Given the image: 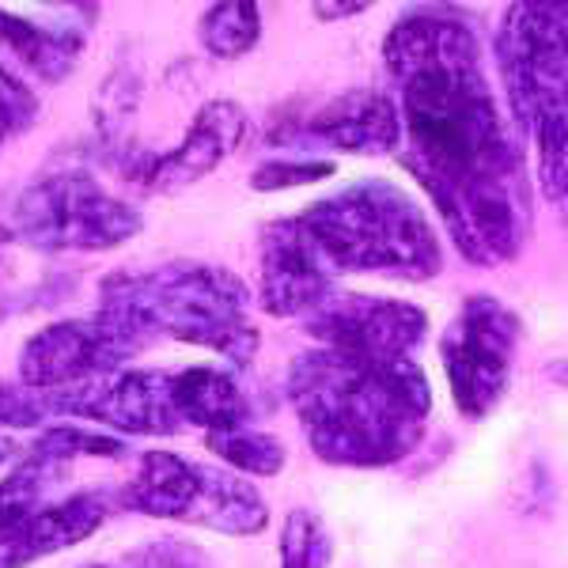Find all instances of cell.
Returning a JSON list of instances; mask_svg holds the SVG:
<instances>
[{
	"label": "cell",
	"instance_id": "obj_20",
	"mask_svg": "<svg viewBox=\"0 0 568 568\" xmlns=\"http://www.w3.org/2000/svg\"><path fill=\"white\" fill-rule=\"evenodd\" d=\"M538 182L546 197L568 213V106L538 125Z\"/></svg>",
	"mask_w": 568,
	"mask_h": 568
},
{
	"label": "cell",
	"instance_id": "obj_4",
	"mask_svg": "<svg viewBox=\"0 0 568 568\" xmlns=\"http://www.w3.org/2000/svg\"><path fill=\"white\" fill-rule=\"evenodd\" d=\"M311 243L334 273H375L394 281H428L444 251L425 209L402 186L364 179L300 213Z\"/></svg>",
	"mask_w": 568,
	"mask_h": 568
},
{
	"label": "cell",
	"instance_id": "obj_18",
	"mask_svg": "<svg viewBox=\"0 0 568 568\" xmlns=\"http://www.w3.org/2000/svg\"><path fill=\"white\" fill-rule=\"evenodd\" d=\"M205 444H209V452H213L216 459H224L235 474H251V478H273L284 466L281 439H273L270 433H258V428H251V425L232 428V433L205 436Z\"/></svg>",
	"mask_w": 568,
	"mask_h": 568
},
{
	"label": "cell",
	"instance_id": "obj_1",
	"mask_svg": "<svg viewBox=\"0 0 568 568\" xmlns=\"http://www.w3.org/2000/svg\"><path fill=\"white\" fill-rule=\"evenodd\" d=\"M402 91L406 171L433 197L463 258L511 262L530 232L524 152L485 80L474 31L447 16H406L383 42Z\"/></svg>",
	"mask_w": 568,
	"mask_h": 568
},
{
	"label": "cell",
	"instance_id": "obj_9",
	"mask_svg": "<svg viewBox=\"0 0 568 568\" xmlns=\"http://www.w3.org/2000/svg\"><path fill=\"white\" fill-rule=\"evenodd\" d=\"M149 349V337L122 318L95 311L88 318H65L31 334L20 349V387L61 390L125 372L133 356Z\"/></svg>",
	"mask_w": 568,
	"mask_h": 568
},
{
	"label": "cell",
	"instance_id": "obj_2",
	"mask_svg": "<svg viewBox=\"0 0 568 568\" xmlns=\"http://www.w3.org/2000/svg\"><path fill=\"white\" fill-rule=\"evenodd\" d=\"M288 402L311 452L334 466H390L420 444L433 390L417 361L315 349L288 372Z\"/></svg>",
	"mask_w": 568,
	"mask_h": 568
},
{
	"label": "cell",
	"instance_id": "obj_10",
	"mask_svg": "<svg viewBox=\"0 0 568 568\" xmlns=\"http://www.w3.org/2000/svg\"><path fill=\"white\" fill-rule=\"evenodd\" d=\"M307 334L329 353L364 361H414L428 334V315L406 300L329 292L307 315Z\"/></svg>",
	"mask_w": 568,
	"mask_h": 568
},
{
	"label": "cell",
	"instance_id": "obj_13",
	"mask_svg": "<svg viewBox=\"0 0 568 568\" xmlns=\"http://www.w3.org/2000/svg\"><path fill=\"white\" fill-rule=\"evenodd\" d=\"M246 136V114L232 99H213L197 110L194 125L179 141V149L152 160L141 171L144 190L152 194H179V190L194 186L197 179H205L209 171H216Z\"/></svg>",
	"mask_w": 568,
	"mask_h": 568
},
{
	"label": "cell",
	"instance_id": "obj_12",
	"mask_svg": "<svg viewBox=\"0 0 568 568\" xmlns=\"http://www.w3.org/2000/svg\"><path fill=\"white\" fill-rule=\"evenodd\" d=\"M125 452H130L125 439L88 433V428L77 425L42 433L39 444L31 447V455L8 474V481H0V530L58 504L50 500V493L58 489L65 470H72L80 459H122Z\"/></svg>",
	"mask_w": 568,
	"mask_h": 568
},
{
	"label": "cell",
	"instance_id": "obj_25",
	"mask_svg": "<svg viewBox=\"0 0 568 568\" xmlns=\"http://www.w3.org/2000/svg\"><path fill=\"white\" fill-rule=\"evenodd\" d=\"M0 243H4V232H0Z\"/></svg>",
	"mask_w": 568,
	"mask_h": 568
},
{
	"label": "cell",
	"instance_id": "obj_17",
	"mask_svg": "<svg viewBox=\"0 0 568 568\" xmlns=\"http://www.w3.org/2000/svg\"><path fill=\"white\" fill-rule=\"evenodd\" d=\"M201 42L213 58H243L254 50L262 34V8L258 4H209L197 23Z\"/></svg>",
	"mask_w": 568,
	"mask_h": 568
},
{
	"label": "cell",
	"instance_id": "obj_8",
	"mask_svg": "<svg viewBox=\"0 0 568 568\" xmlns=\"http://www.w3.org/2000/svg\"><path fill=\"white\" fill-rule=\"evenodd\" d=\"M519 349V318L493 296H470L439 337L447 387L463 417H485L504 398Z\"/></svg>",
	"mask_w": 568,
	"mask_h": 568
},
{
	"label": "cell",
	"instance_id": "obj_11",
	"mask_svg": "<svg viewBox=\"0 0 568 568\" xmlns=\"http://www.w3.org/2000/svg\"><path fill=\"white\" fill-rule=\"evenodd\" d=\"M258 304L265 315L273 318H296L311 315L323 300L329 296V281L334 270L318 254V246L311 243L307 227L300 224V216L273 220L262 227L258 243Z\"/></svg>",
	"mask_w": 568,
	"mask_h": 568
},
{
	"label": "cell",
	"instance_id": "obj_5",
	"mask_svg": "<svg viewBox=\"0 0 568 568\" xmlns=\"http://www.w3.org/2000/svg\"><path fill=\"white\" fill-rule=\"evenodd\" d=\"M122 500L141 516L194 524L232 538L262 535L270 524L262 493L243 474L190 463L175 452H144Z\"/></svg>",
	"mask_w": 568,
	"mask_h": 568
},
{
	"label": "cell",
	"instance_id": "obj_3",
	"mask_svg": "<svg viewBox=\"0 0 568 568\" xmlns=\"http://www.w3.org/2000/svg\"><path fill=\"white\" fill-rule=\"evenodd\" d=\"M99 311L122 318L144 337H175L197 345L235 368L258 353V326L251 323V288L232 270L201 262H171L144 273H114L99 288Z\"/></svg>",
	"mask_w": 568,
	"mask_h": 568
},
{
	"label": "cell",
	"instance_id": "obj_7",
	"mask_svg": "<svg viewBox=\"0 0 568 568\" xmlns=\"http://www.w3.org/2000/svg\"><path fill=\"white\" fill-rule=\"evenodd\" d=\"M504 95L524 130L568 106V4H511L497 34Z\"/></svg>",
	"mask_w": 568,
	"mask_h": 568
},
{
	"label": "cell",
	"instance_id": "obj_6",
	"mask_svg": "<svg viewBox=\"0 0 568 568\" xmlns=\"http://www.w3.org/2000/svg\"><path fill=\"white\" fill-rule=\"evenodd\" d=\"M141 213L114 197L88 171H53L34 179L12 209L8 232L45 254L110 251L141 232Z\"/></svg>",
	"mask_w": 568,
	"mask_h": 568
},
{
	"label": "cell",
	"instance_id": "obj_16",
	"mask_svg": "<svg viewBox=\"0 0 568 568\" xmlns=\"http://www.w3.org/2000/svg\"><path fill=\"white\" fill-rule=\"evenodd\" d=\"M80 31L69 27H42L0 8V77L20 80L34 77L42 84L65 80L80 61Z\"/></svg>",
	"mask_w": 568,
	"mask_h": 568
},
{
	"label": "cell",
	"instance_id": "obj_22",
	"mask_svg": "<svg viewBox=\"0 0 568 568\" xmlns=\"http://www.w3.org/2000/svg\"><path fill=\"white\" fill-rule=\"evenodd\" d=\"M34 114H39V99L31 95V88L20 84V80L0 77V149L16 133H23L34 122Z\"/></svg>",
	"mask_w": 568,
	"mask_h": 568
},
{
	"label": "cell",
	"instance_id": "obj_14",
	"mask_svg": "<svg viewBox=\"0 0 568 568\" xmlns=\"http://www.w3.org/2000/svg\"><path fill=\"white\" fill-rule=\"evenodd\" d=\"M304 133L349 155H387L402 144V114L383 91L356 88L315 110Z\"/></svg>",
	"mask_w": 568,
	"mask_h": 568
},
{
	"label": "cell",
	"instance_id": "obj_21",
	"mask_svg": "<svg viewBox=\"0 0 568 568\" xmlns=\"http://www.w3.org/2000/svg\"><path fill=\"white\" fill-rule=\"evenodd\" d=\"M326 175H334V163H323V160H296V163L277 160V163H265V168L254 171L251 186L270 194V190L307 186V182H318V179H326Z\"/></svg>",
	"mask_w": 568,
	"mask_h": 568
},
{
	"label": "cell",
	"instance_id": "obj_19",
	"mask_svg": "<svg viewBox=\"0 0 568 568\" xmlns=\"http://www.w3.org/2000/svg\"><path fill=\"white\" fill-rule=\"evenodd\" d=\"M334 542L315 511L296 508L281 530V568H329Z\"/></svg>",
	"mask_w": 568,
	"mask_h": 568
},
{
	"label": "cell",
	"instance_id": "obj_23",
	"mask_svg": "<svg viewBox=\"0 0 568 568\" xmlns=\"http://www.w3.org/2000/svg\"><path fill=\"white\" fill-rule=\"evenodd\" d=\"M311 12H315L318 20H349V16L368 12V4H315Z\"/></svg>",
	"mask_w": 568,
	"mask_h": 568
},
{
	"label": "cell",
	"instance_id": "obj_15",
	"mask_svg": "<svg viewBox=\"0 0 568 568\" xmlns=\"http://www.w3.org/2000/svg\"><path fill=\"white\" fill-rule=\"evenodd\" d=\"M106 519V504L95 493H72L50 508L0 530V568H27L50 554L84 542Z\"/></svg>",
	"mask_w": 568,
	"mask_h": 568
},
{
	"label": "cell",
	"instance_id": "obj_24",
	"mask_svg": "<svg viewBox=\"0 0 568 568\" xmlns=\"http://www.w3.org/2000/svg\"><path fill=\"white\" fill-rule=\"evenodd\" d=\"M12 455H16V444H12V439H8V436H0V466H4L8 459H12Z\"/></svg>",
	"mask_w": 568,
	"mask_h": 568
}]
</instances>
